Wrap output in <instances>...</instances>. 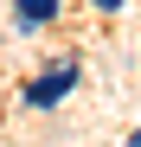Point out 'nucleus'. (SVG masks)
<instances>
[{"label": "nucleus", "mask_w": 141, "mask_h": 147, "mask_svg": "<svg viewBox=\"0 0 141 147\" xmlns=\"http://www.w3.org/2000/svg\"><path fill=\"white\" fill-rule=\"evenodd\" d=\"M96 7H103V13H115V7H122V0H96Z\"/></svg>", "instance_id": "nucleus-3"}, {"label": "nucleus", "mask_w": 141, "mask_h": 147, "mask_svg": "<svg viewBox=\"0 0 141 147\" xmlns=\"http://www.w3.org/2000/svg\"><path fill=\"white\" fill-rule=\"evenodd\" d=\"M70 83H77V70H70V64H52V70L26 90V102H32V109H52V102H64V96H70Z\"/></svg>", "instance_id": "nucleus-1"}, {"label": "nucleus", "mask_w": 141, "mask_h": 147, "mask_svg": "<svg viewBox=\"0 0 141 147\" xmlns=\"http://www.w3.org/2000/svg\"><path fill=\"white\" fill-rule=\"evenodd\" d=\"M19 26H45V19H58V0H13Z\"/></svg>", "instance_id": "nucleus-2"}, {"label": "nucleus", "mask_w": 141, "mask_h": 147, "mask_svg": "<svg viewBox=\"0 0 141 147\" xmlns=\"http://www.w3.org/2000/svg\"><path fill=\"white\" fill-rule=\"evenodd\" d=\"M128 147H141V134H135V141H128Z\"/></svg>", "instance_id": "nucleus-4"}]
</instances>
